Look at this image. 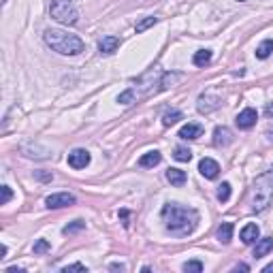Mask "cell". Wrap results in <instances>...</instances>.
I'll list each match as a JSON object with an SVG mask.
<instances>
[{
  "instance_id": "7402d4cb",
  "label": "cell",
  "mask_w": 273,
  "mask_h": 273,
  "mask_svg": "<svg viewBox=\"0 0 273 273\" xmlns=\"http://www.w3.org/2000/svg\"><path fill=\"white\" fill-rule=\"evenodd\" d=\"M179 120H184V113L177 111V109H171V111H167L162 115V124L165 126H173V124H177Z\"/></svg>"
},
{
  "instance_id": "836d02e7",
  "label": "cell",
  "mask_w": 273,
  "mask_h": 273,
  "mask_svg": "<svg viewBox=\"0 0 273 273\" xmlns=\"http://www.w3.org/2000/svg\"><path fill=\"white\" fill-rule=\"evenodd\" d=\"M265 115H267V118H273V103H267V107H265Z\"/></svg>"
},
{
  "instance_id": "ffe728a7",
  "label": "cell",
  "mask_w": 273,
  "mask_h": 273,
  "mask_svg": "<svg viewBox=\"0 0 273 273\" xmlns=\"http://www.w3.org/2000/svg\"><path fill=\"white\" fill-rule=\"evenodd\" d=\"M273 51V39H265L263 43L256 47V58H260V60H267V58L271 56Z\"/></svg>"
},
{
  "instance_id": "d6a6232c",
  "label": "cell",
  "mask_w": 273,
  "mask_h": 273,
  "mask_svg": "<svg viewBox=\"0 0 273 273\" xmlns=\"http://www.w3.org/2000/svg\"><path fill=\"white\" fill-rule=\"evenodd\" d=\"M111 271H126V265H122V263H113L111 267H109Z\"/></svg>"
},
{
  "instance_id": "2e32d148",
  "label": "cell",
  "mask_w": 273,
  "mask_h": 273,
  "mask_svg": "<svg viewBox=\"0 0 273 273\" xmlns=\"http://www.w3.org/2000/svg\"><path fill=\"white\" fill-rule=\"evenodd\" d=\"M160 160H162L160 152H158V149H154V152H147V154H143L141 158H139V167H143V169H149V167L160 165Z\"/></svg>"
},
{
  "instance_id": "ac0fdd59",
  "label": "cell",
  "mask_w": 273,
  "mask_h": 273,
  "mask_svg": "<svg viewBox=\"0 0 273 273\" xmlns=\"http://www.w3.org/2000/svg\"><path fill=\"white\" fill-rule=\"evenodd\" d=\"M211 58H213L211 49H199V51L194 54L192 62H194V66H207L209 62H211Z\"/></svg>"
},
{
  "instance_id": "1f68e13d",
  "label": "cell",
  "mask_w": 273,
  "mask_h": 273,
  "mask_svg": "<svg viewBox=\"0 0 273 273\" xmlns=\"http://www.w3.org/2000/svg\"><path fill=\"white\" fill-rule=\"evenodd\" d=\"M37 177L41 179V182H51V177H54V175H51V173H43V171H39V173H37Z\"/></svg>"
},
{
  "instance_id": "d6986e66",
  "label": "cell",
  "mask_w": 273,
  "mask_h": 273,
  "mask_svg": "<svg viewBox=\"0 0 273 273\" xmlns=\"http://www.w3.org/2000/svg\"><path fill=\"white\" fill-rule=\"evenodd\" d=\"M218 239L222 243H231V239H233V224H231V222H222V224H220Z\"/></svg>"
},
{
  "instance_id": "d4e9b609",
  "label": "cell",
  "mask_w": 273,
  "mask_h": 273,
  "mask_svg": "<svg viewBox=\"0 0 273 273\" xmlns=\"http://www.w3.org/2000/svg\"><path fill=\"white\" fill-rule=\"evenodd\" d=\"M231 199V184L229 182H222L218 186V201L220 203H226Z\"/></svg>"
},
{
  "instance_id": "f546056e",
  "label": "cell",
  "mask_w": 273,
  "mask_h": 273,
  "mask_svg": "<svg viewBox=\"0 0 273 273\" xmlns=\"http://www.w3.org/2000/svg\"><path fill=\"white\" fill-rule=\"evenodd\" d=\"M0 192H2L0 205H7V203L11 201V196H13V192H11V188H9V186H0Z\"/></svg>"
},
{
  "instance_id": "44dd1931",
  "label": "cell",
  "mask_w": 273,
  "mask_h": 273,
  "mask_svg": "<svg viewBox=\"0 0 273 273\" xmlns=\"http://www.w3.org/2000/svg\"><path fill=\"white\" fill-rule=\"evenodd\" d=\"M173 158L177 162H190L192 160V152H190L188 147H184V145H177V147L173 149Z\"/></svg>"
},
{
  "instance_id": "9a60e30c",
  "label": "cell",
  "mask_w": 273,
  "mask_h": 273,
  "mask_svg": "<svg viewBox=\"0 0 273 273\" xmlns=\"http://www.w3.org/2000/svg\"><path fill=\"white\" fill-rule=\"evenodd\" d=\"M271 250H273V237H263V239H258L256 246H254V258L267 256Z\"/></svg>"
},
{
  "instance_id": "4fadbf2b",
  "label": "cell",
  "mask_w": 273,
  "mask_h": 273,
  "mask_svg": "<svg viewBox=\"0 0 273 273\" xmlns=\"http://www.w3.org/2000/svg\"><path fill=\"white\" fill-rule=\"evenodd\" d=\"M203 135V126L201 124H186L182 130H179V139H184V141H194V139H199Z\"/></svg>"
},
{
  "instance_id": "e575fe53",
  "label": "cell",
  "mask_w": 273,
  "mask_h": 273,
  "mask_svg": "<svg viewBox=\"0 0 273 273\" xmlns=\"http://www.w3.org/2000/svg\"><path fill=\"white\" fill-rule=\"evenodd\" d=\"M233 271H250V267H248V265H237Z\"/></svg>"
},
{
  "instance_id": "7c38bea8",
  "label": "cell",
  "mask_w": 273,
  "mask_h": 273,
  "mask_svg": "<svg viewBox=\"0 0 273 273\" xmlns=\"http://www.w3.org/2000/svg\"><path fill=\"white\" fill-rule=\"evenodd\" d=\"M258 237H260V229H258L256 224H246L241 229V233H239V239L246 243V246H252V243H256Z\"/></svg>"
},
{
  "instance_id": "30bf717a",
  "label": "cell",
  "mask_w": 273,
  "mask_h": 273,
  "mask_svg": "<svg viewBox=\"0 0 273 273\" xmlns=\"http://www.w3.org/2000/svg\"><path fill=\"white\" fill-rule=\"evenodd\" d=\"M199 171H201V175L203 177H207V179H216L220 175V165L213 158H203L199 162Z\"/></svg>"
},
{
  "instance_id": "603a6c76",
  "label": "cell",
  "mask_w": 273,
  "mask_h": 273,
  "mask_svg": "<svg viewBox=\"0 0 273 273\" xmlns=\"http://www.w3.org/2000/svg\"><path fill=\"white\" fill-rule=\"evenodd\" d=\"M182 79V73H165L162 75V79H160V90H167V88H171L175 81Z\"/></svg>"
},
{
  "instance_id": "f1b7e54d",
  "label": "cell",
  "mask_w": 273,
  "mask_h": 273,
  "mask_svg": "<svg viewBox=\"0 0 273 273\" xmlns=\"http://www.w3.org/2000/svg\"><path fill=\"white\" fill-rule=\"evenodd\" d=\"M51 250V243L47 239H39L37 243H34V254H45Z\"/></svg>"
},
{
  "instance_id": "5b68a950",
  "label": "cell",
  "mask_w": 273,
  "mask_h": 273,
  "mask_svg": "<svg viewBox=\"0 0 273 273\" xmlns=\"http://www.w3.org/2000/svg\"><path fill=\"white\" fill-rule=\"evenodd\" d=\"M45 205L49 209H62V207H71L75 205V196L68 194V192H56V194H49L45 199Z\"/></svg>"
},
{
  "instance_id": "8fae6325",
  "label": "cell",
  "mask_w": 273,
  "mask_h": 273,
  "mask_svg": "<svg viewBox=\"0 0 273 273\" xmlns=\"http://www.w3.org/2000/svg\"><path fill=\"white\" fill-rule=\"evenodd\" d=\"M231 143H233V132L226 128V126H216V130H213V145L226 147Z\"/></svg>"
},
{
  "instance_id": "e0dca14e",
  "label": "cell",
  "mask_w": 273,
  "mask_h": 273,
  "mask_svg": "<svg viewBox=\"0 0 273 273\" xmlns=\"http://www.w3.org/2000/svg\"><path fill=\"white\" fill-rule=\"evenodd\" d=\"M167 179L173 184V186H184L186 184V179H188V175H186V171L182 169H167Z\"/></svg>"
},
{
  "instance_id": "4316f807",
  "label": "cell",
  "mask_w": 273,
  "mask_h": 273,
  "mask_svg": "<svg viewBox=\"0 0 273 273\" xmlns=\"http://www.w3.org/2000/svg\"><path fill=\"white\" fill-rule=\"evenodd\" d=\"M156 21H158V17H145V20H141V21H139V24L135 26V30H137V32H145L147 28H152Z\"/></svg>"
},
{
  "instance_id": "9c48e42d",
  "label": "cell",
  "mask_w": 273,
  "mask_h": 273,
  "mask_svg": "<svg viewBox=\"0 0 273 273\" xmlns=\"http://www.w3.org/2000/svg\"><path fill=\"white\" fill-rule=\"evenodd\" d=\"M20 149H21L24 156H28V158H41L43 160V158H49L51 156V152L47 147H41V145H37V143H24Z\"/></svg>"
},
{
  "instance_id": "6da1fadb",
  "label": "cell",
  "mask_w": 273,
  "mask_h": 273,
  "mask_svg": "<svg viewBox=\"0 0 273 273\" xmlns=\"http://www.w3.org/2000/svg\"><path fill=\"white\" fill-rule=\"evenodd\" d=\"M165 229L175 237H186L190 235L199 224V213L192 207H182L177 203H167L160 211Z\"/></svg>"
},
{
  "instance_id": "ba28073f",
  "label": "cell",
  "mask_w": 273,
  "mask_h": 273,
  "mask_svg": "<svg viewBox=\"0 0 273 273\" xmlns=\"http://www.w3.org/2000/svg\"><path fill=\"white\" fill-rule=\"evenodd\" d=\"M218 107H220V98L216 94H203V96H199V103H196L199 113H205V115L216 111Z\"/></svg>"
},
{
  "instance_id": "3957f363",
  "label": "cell",
  "mask_w": 273,
  "mask_h": 273,
  "mask_svg": "<svg viewBox=\"0 0 273 273\" xmlns=\"http://www.w3.org/2000/svg\"><path fill=\"white\" fill-rule=\"evenodd\" d=\"M271 201H273V171H267L263 175H258L256 182H254L250 205H252V211L260 213L271 205Z\"/></svg>"
},
{
  "instance_id": "8992f818",
  "label": "cell",
  "mask_w": 273,
  "mask_h": 273,
  "mask_svg": "<svg viewBox=\"0 0 273 273\" xmlns=\"http://www.w3.org/2000/svg\"><path fill=\"white\" fill-rule=\"evenodd\" d=\"M90 152L88 149H73L71 154H68V167H73V169H85V167L90 165Z\"/></svg>"
},
{
  "instance_id": "83f0119b",
  "label": "cell",
  "mask_w": 273,
  "mask_h": 273,
  "mask_svg": "<svg viewBox=\"0 0 273 273\" xmlns=\"http://www.w3.org/2000/svg\"><path fill=\"white\" fill-rule=\"evenodd\" d=\"M184 271L186 273H201L203 271V263L201 260H188V263H184Z\"/></svg>"
},
{
  "instance_id": "d590c367",
  "label": "cell",
  "mask_w": 273,
  "mask_h": 273,
  "mask_svg": "<svg viewBox=\"0 0 273 273\" xmlns=\"http://www.w3.org/2000/svg\"><path fill=\"white\" fill-rule=\"evenodd\" d=\"M4 256H7V246L0 248V258H4Z\"/></svg>"
},
{
  "instance_id": "277c9868",
  "label": "cell",
  "mask_w": 273,
  "mask_h": 273,
  "mask_svg": "<svg viewBox=\"0 0 273 273\" xmlns=\"http://www.w3.org/2000/svg\"><path fill=\"white\" fill-rule=\"evenodd\" d=\"M49 15L62 26H75L79 21V11L75 9L71 0H51Z\"/></svg>"
},
{
  "instance_id": "52a82bcc",
  "label": "cell",
  "mask_w": 273,
  "mask_h": 273,
  "mask_svg": "<svg viewBox=\"0 0 273 273\" xmlns=\"http://www.w3.org/2000/svg\"><path fill=\"white\" fill-rule=\"evenodd\" d=\"M256 120H258V113H256V109H252V107H246L243 111L237 113V126H239L241 130H250L254 124H256Z\"/></svg>"
},
{
  "instance_id": "7a4b0ae2",
  "label": "cell",
  "mask_w": 273,
  "mask_h": 273,
  "mask_svg": "<svg viewBox=\"0 0 273 273\" xmlns=\"http://www.w3.org/2000/svg\"><path fill=\"white\" fill-rule=\"evenodd\" d=\"M43 37H45V43L62 56H77L85 49L84 41H81L79 37L68 34L64 30H60V28H47Z\"/></svg>"
},
{
  "instance_id": "8d00e7d4",
  "label": "cell",
  "mask_w": 273,
  "mask_h": 273,
  "mask_svg": "<svg viewBox=\"0 0 273 273\" xmlns=\"http://www.w3.org/2000/svg\"><path fill=\"white\" fill-rule=\"evenodd\" d=\"M239 2H246V0H239Z\"/></svg>"
},
{
  "instance_id": "484cf974",
  "label": "cell",
  "mask_w": 273,
  "mask_h": 273,
  "mask_svg": "<svg viewBox=\"0 0 273 273\" xmlns=\"http://www.w3.org/2000/svg\"><path fill=\"white\" fill-rule=\"evenodd\" d=\"M84 229H85L84 220H75L73 224H66L64 229H62V233H64V235H73V233H77V231H84Z\"/></svg>"
},
{
  "instance_id": "4dcf8cb0",
  "label": "cell",
  "mask_w": 273,
  "mask_h": 273,
  "mask_svg": "<svg viewBox=\"0 0 273 273\" xmlns=\"http://www.w3.org/2000/svg\"><path fill=\"white\" fill-rule=\"evenodd\" d=\"M62 271H88V267L81 265V263H73L68 267H62Z\"/></svg>"
},
{
  "instance_id": "cb8c5ba5",
  "label": "cell",
  "mask_w": 273,
  "mask_h": 273,
  "mask_svg": "<svg viewBox=\"0 0 273 273\" xmlns=\"http://www.w3.org/2000/svg\"><path fill=\"white\" fill-rule=\"evenodd\" d=\"M139 98V94H137V90H126V92H122V94L118 96V103H122V105H132Z\"/></svg>"
},
{
  "instance_id": "5bb4252c",
  "label": "cell",
  "mask_w": 273,
  "mask_h": 273,
  "mask_svg": "<svg viewBox=\"0 0 273 273\" xmlns=\"http://www.w3.org/2000/svg\"><path fill=\"white\" fill-rule=\"evenodd\" d=\"M118 47H120V39L118 37H103L101 43H98V49H101V54H105V56L115 54Z\"/></svg>"
}]
</instances>
